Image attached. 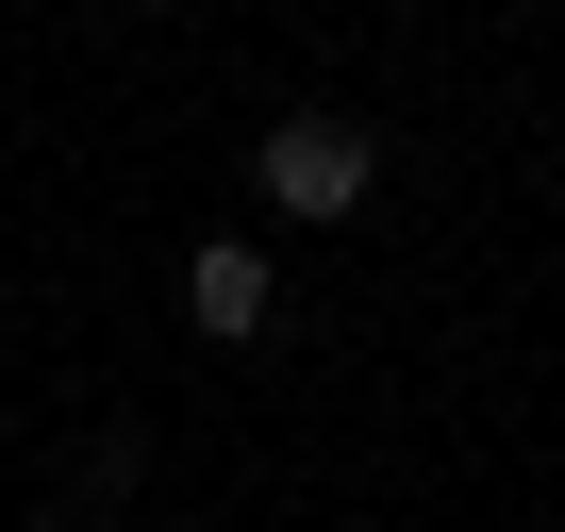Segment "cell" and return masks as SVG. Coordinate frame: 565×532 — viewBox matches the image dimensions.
Here are the masks:
<instances>
[{
    "mask_svg": "<svg viewBox=\"0 0 565 532\" xmlns=\"http://www.w3.org/2000/svg\"><path fill=\"white\" fill-rule=\"evenodd\" d=\"M249 183H266L282 216H350V200H366V134H350V117H282V134L249 150Z\"/></svg>",
    "mask_w": 565,
    "mask_h": 532,
    "instance_id": "6da1fadb",
    "label": "cell"
},
{
    "mask_svg": "<svg viewBox=\"0 0 565 532\" xmlns=\"http://www.w3.org/2000/svg\"><path fill=\"white\" fill-rule=\"evenodd\" d=\"M183 317H200V333H266V317H282V266H266L249 233L183 249Z\"/></svg>",
    "mask_w": 565,
    "mask_h": 532,
    "instance_id": "7a4b0ae2",
    "label": "cell"
}]
</instances>
